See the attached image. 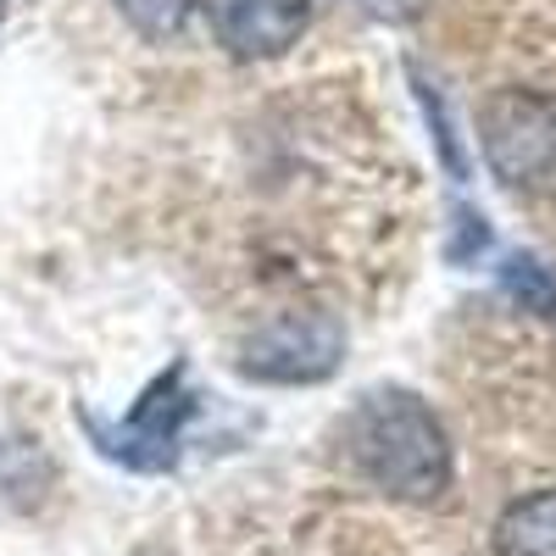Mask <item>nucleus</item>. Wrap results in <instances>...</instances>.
Returning <instances> with one entry per match:
<instances>
[{
	"instance_id": "obj_1",
	"label": "nucleus",
	"mask_w": 556,
	"mask_h": 556,
	"mask_svg": "<svg viewBox=\"0 0 556 556\" xmlns=\"http://www.w3.org/2000/svg\"><path fill=\"white\" fill-rule=\"evenodd\" d=\"M356 473L395 501H440L451 490V440L412 390H374L345 424Z\"/></svg>"
},
{
	"instance_id": "obj_2",
	"label": "nucleus",
	"mask_w": 556,
	"mask_h": 556,
	"mask_svg": "<svg viewBox=\"0 0 556 556\" xmlns=\"http://www.w3.org/2000/svg\"><path fill=\"white\" fill-rule=\"evenodd\" d=\"M195 395H190V362H173L167 374H156L146 384V395L134 401L128 417H101L96 406H78V424L89 434L106 462H123L134 473H167L178 462V445H184V429L195 417Z\"/></svg>"
},
{
	"instance_id": "obj_3",
	"label": "nucleus",
	"mask_w": 556,
	"mask_h": 556,
	"mask_svg": "<svg viewBox=\"0 0 556 556\" xmlns=\"http://www.w3.org/2000/svg\"><path fill=\"white\" fill-rule=\"evenodd\" d=\"M479 146L506 190L556 195V96L551 89H495L479 106Z\"/></svg>"
},
{
	"instance_id": "obj_4",
	"label": "nucleus",
	"mask_w": 556,
	"mask_h": 556,
	"mask_svg": "<svg viewBox=\"0 0 556 556\" xmlns=\"http://www.w3.org/2000/svg\"><path fill=\"white\" fill-rule=\"evenodd\" d=\"M345 356V329L334 312H278L245 334L240 374L262 384H317Z\"/></svg>"
},
{
	"instance_id": "obj_5",
	"label": "nucleus",
	"mask_w": 556,
	"mask_h": 556,
	"mask_svg": "<svg viewBox=\"0 0 556 556\" xmlns=\"http://www.w3.org/2000/svg\"><path fill=\"white\" fill-rule=\"evenodd\" d=\"M201 7H206V23H212L217 45L240 62L285 56L312 23L306 0H201Z\"/></svg>"
},
{
	"instance_id": "obj_6",
	"label": "nucleus",
	"mask_w": 556,
	"mask_h": 556,
	"mask_svg": "<svg viewBox=\"0 0 556 556\" xmlns=\"http://www.w3.org/2000/svg\"><path fill=\"white\" fill-rule=\"evenodd\" d=\"M495 556H556V490H534L495 518Z\"/></svg>"
},
{
	"instance_id": "obj_7",
	"label": "nucleus",
	"mask_w": 556,
	"mask_h": 556,
	"mask_svg": "<svg viewBox=\"0 0 556 556\" xmlns=\"http://www.w3.org/2000/svg\"><path fill=\"white\" fill-rule=\"evenodd\" d=\"M117 12L146 39H178L190 12H195V0H117Z\"/></svg>"
},
{
	"instance_id": "obj_8",
	"label": "nucleus",
	"mask_w": 556,
	"mask_h": 556,
	"mask_svg": "<svg viewBox=\"0 0 556 556\" xmlns=\"http://www.w3.org/2000/svg\"><path fill=\"white\" fill-rule=\"evenodd\" d=\"M501 285L513 290L529 312H545V317H556V278L534 262V256H506V267H501Z\"/></svg>"
},
{
	"instance_id": "obj_9",
	"label": "nucleus",
	"mask_w": 556,
	"mask_h": 556,
	"mask_svg": "<svg viewBox=\"0 0 556 556\" xmlns=\"http://www.w3.org/2000/svg\"><path fill=\"white\" fill-rule=\"evenodd\" d=\"M456 228H462V240L451 245V262H468L473 251H484L490 228H484V217H479V212H456Z\"/></svg>"
},
{
	"instance_id": "obj_10",
	"label": "nucleus",
	"mask_w": 556,
	"mask_h": 556,
	"mask_svg": "<svg viewBox=\"0 0 556 556\" xmlns=\"http://www.w3.org/2000/svg\"><path fill=\"white\" fill-rule=\"evenodd\" d=\"M374 17H384V23H412V17H424V0H362Z\"/></svg>"
},
{
	"instance_id": "obj_11",
	"label": "nucleus",
	"mask_w": 556,
	"mask_h": 556,
	"mask_svg": "<svg viewBox=\"0 0 556 556\" xmlns=\"http://www.w3.org/2000/svg\"><path fill=\"white\" fill-rule=\"evenodd\" d=\"M0 17H7V0H0Z\"/></svg>"
}]
</instances>
